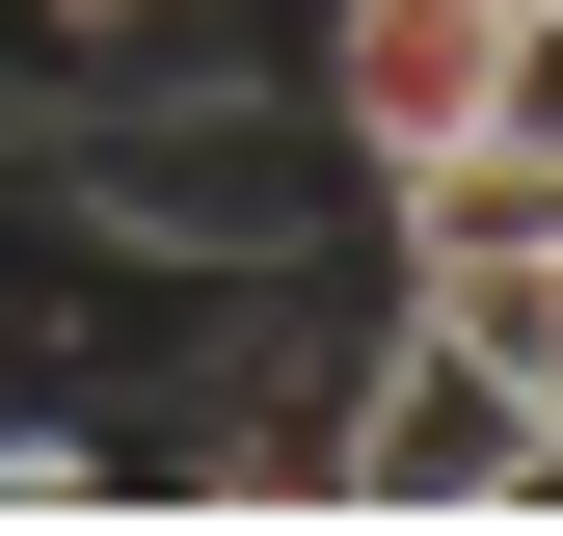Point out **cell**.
<instances>
[{"instance_id":"2","label":"cell","mask_w":563,"mask_h":536,"mask_svg":"<svg viewBox=\"0 0 563 536\" xmlns=\"http://www.w3.org/2000/svg\"><path fill=\"white\" fill-rule=\"evenodd\" d=\"M563 483V376L510 322H430L376 295V349H349V429H322V510H537Z\"/></svg>"},{"instance_id":"6","label":"cell","mask_w":563,"mask_h":536,"mask_svg":"<svg viewBox=\"0 0 563 536\" xmlns=\"http://www.w3.org/2000/svg\"><path fill=\"white\" fill-rule=\"evenodd\" d=\"M537 376H563V242H537Z\"/></svg>"},{"instance_id":"1","label":"cell","mask_w":563,"mask_h":536,"mask_svg":"<svg viewBox=\"0 0 563 536\" xmlns=\"http://www.w3.org/2000/svg\"><path fill=\"white\" fill-rule=\"evenodd\" d=\"M0 188H27L54 242L162 268V295H268V268H322V215H349V134L296 81H162V108H54Z\"/></svg>"},{"instance_id":"5","label":"cell","mask_w":563,"mask_h":536,"mask_svg":"<svg viewBox=\"0 0 563 536\" xmlns=\"http://www.w3.org/2000/svg\"><path fill=\"white\" fill-rule=\"evenodd\" d=\"M27 27H54V54H134V27H162V0H27Z\"/></svg>"},{"instance_id":"3","label":"cell","mask_w":563,"mask_h":536,"mask_svg":"<svg viewBox=\"0 0 563 536\" xmlns=\"http://www.w3.org/2000/svg\"><path fill=\"white\" fill-rule=\"evenodd\" d=\"M349 215H376V295L510 322V349H537V242H563V81H537V108H483V134H430V161H376Z\"/></svg>"},{"instance_id":"4","label":"cell","mask_w":563,"mask_h":536,"mask_svg":"<svg viewBox=\"0 0 563 536\" xmlns=\"http://www.w3.org/2000/svg\"><path fill=\"white\" fill-rule=\"evenodd\" d=\"M563 54L510 27V0H322V54H296V108L349 134V188L376 161H430V134H483V108H537Z\"/></svg>"}]
</instances>
